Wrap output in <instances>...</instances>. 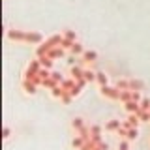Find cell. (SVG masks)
<instances>
[{"mask_svg":"<svg viewBox=\"0 0 150 150\" xmlns=\"http://www.w3.org/2000/svg\"><path fill=\"white\" fill-rule=\"evenodd\" d=\"M139 124H141V118H139L137 112H131L128 116V120L122 122V126H126V128H139Z\"/></svg>","mask_w":150,"mask_h":150,"instance_id":"cell-6","label":"cell"},{"mask_svg":"<svg viewBox=\"0 0 150 150\" xmlns=\"http://www.w3.org/2000/svg\"><path fill=\"white\" fill-rule=\"evenodd\" d=\"M100 94L105 98H109V100H120V90L116 86H109V84H103V86H100Z\"/></svg>","mask_w":150,"mask_h":150,"instance_id":"cell-1","label":"cell"},{"mask_svg":"<svg viewBox=\"0 0 150 150\" xmlns=\"http://www.w3.org/2000/svg\"><path fill=\"white\" fill-rule=\"evenodd\" d=\"M96 81L100 86H103V84H109V77L105 75V71H96Z\"/></svg>","mask_w":150,"mask_h":150,"instance_id":"cell-17","label":"cell"},{"mask_svg":"<svg viewBox=\"0 0 150 150\" xmlns=\"http://www.w3.org/2000/svg\"><path fill=\"white\" fill-rule=\"evenodd\" d=\"M68 62H69V64H71V66H75V54H73V56H71V58H69V60H68Z\"/></svg>","mask_w":150,"mask_h":150,"instance_id":"cell-44","label":"cell"},{"mask_svg":"<svg viewBox=\"0 0 150 150\" xmlns=\"http://www.w3.org/2000/svg\"><path fill=\"white\" fill-rule=\"evenodd\" d=\"M131 100H133V101H141V100H143L141 90H131Z\"/></svg>","mask_w":150,"mask_h":150,"instance_id":"cell-36","label":"cell"},{"mask_svg":"<svg viewBox=\"0 0 150 150\" xmlns=\"http://www.w3.org/2000/svg\"><path fill=\"white\" fill-rule=\"evenodd\" d=\"M83 77L86 79L88 83H92V81H96V71H92V69H84V73H83Z\"/></svg>","mask_w":150,"mask_h":150,"instance_id":"cell-27","label":"cell"},{"mask_svg":"<svg viewBox=\"0 0 150 150\" xmlns=\"http://www.w3.org/2000/svg\"><path fill=\"white\" fill-rule=\"evenodd\" d=\"M137 115H139L141 122H150V111H143V109H141Z\"/></svg>","mask_w":150,"mask_h":150,"instance_id":"cell-28","label":"cell"},{"mask_svg":"<svg viewBox=\"0 0 150 150\" xmlns=\"http://www.w3.org/2000/svg\"><path fill=\"white\" fill-rule=\"evenodd\" d=\"M137 137H139V129L137 128H128V137H126V139H128V141H135Z\"/></svg>","mask_w":150,"mask_h":150,"instance_id":"cell-25","label":"cell"},{"mask_svg":"<svg viewBox=\"0 0 150 150\" xmlns=\"http://www.w3.org/2000/svg\"><path fill=\"white\" fill-rule=\"evenodd\" d=\"M98 146H100V148H103V150H109V144H107L105 141H101V143L98 144Z\"/></svg>","mask_w":150,"mask_h":150,"instance_id":"cell-43","label":"cell"},{"mask_svg":"<svg viewBox=\"0 0 150 150\" xmlns=\"http://www.w3.org/2000/svg\"><path fill=\"white\" fill-rule=\"evenodd\" d=\"M144 83L141 79H129V90H143Z\"/></svg>","mask_w":150,"mask_h":150,"instance_id":"cell-14","label":"cell"},{"mask_svg":"<svg viewBox=\"0 0 150 150\" xmlns=\"http://www.w3.org/2000/svg\"><path fill=\"white\" fill-rule=\"evenodd\" d=\"M25 43H32V45H40L43 43V36L40 32H26V41Z\"/></svg>","mask_w":150,"mask_h":150,"instance_id":"cell-5","label":"cell"},{"mask_svg":"<svg viewBox=\"0 0 150 150\" xmlns=\"http://www.w3.org/2000/svg\"><path fill=\"white\" fill-rule=\"evenodd\" d=\"M66 54V49L62 45H54V47H51L49 49V53H47V56L49 58H53V60H56V58H62V56Z\"/></svg>","mask_w":150,"mask_h":150,"instance_id":"cell-4","label":"cell"},{"mask_svg":"<svg viewBox=\"0 0 150 150\" xmlns=\"http://www.w3.org/2000/svg\"><path fill=\"white\" fill-rule=\"evenodd\" d=\"M60 101H62L64 105H71V101H73V96H71V94H69V92H66L64 96L60 98Z\"/></svg>","mask_w":150,"mask_h":150,"instance_id":"cell-29","label":"cell"},{"mask_svg":"<svg viewBox=\"0 0 150 150\" xmlns=\"http://www.w3.org/2000/svg\"><path fill=\"white\" fill-rule=\"evenodd\" d=\"M118 150H129V146H128V139H122L120 143H118Z\"/></svg>","mask_w":150,"mask_h":150,"instance_id":"cell-38","label":"cell"},{"mask_svg":"<svg viewBox=\"0 0 150 150\" xmlns=\"http://www.w3.org/2000/svg\"><path fill=\"white\" fill-rule=\"evenodd\" d=\"M38 75H40V77H41V79L45 81V79H49V77H51V69H47V68H41V69H40V73H38Z\"/></svg>","mask_w":150,"mask_h":150,"instance_id":"cell-34","label":"cell"},{"mask_svg":"<svg viewBox=\"0 0 150 150\" xmlns=\"http://www.w3.org/2000/svg\"><path fill=\"white\" fill-rule=\"evenodd\" d=\"M116 133H118L122 139H126V137H128V128H126V126H120V129L116 131Z\"/></svg>","mask_w":150,"mask_h":150,"instance_id":"cell-37","label":"cell"},{"mask_svg":"<svg viewBox=\"0 0 150 150\" xmlns=\"http://www.w3.org/2000/svg\"><path fill=\"white\" fill-rule=\"evenodd\" d=\"M120 126H122V122H120V120L112 118V120H109V122L105 124V129H107V131H118V129H120Z\"/></svg>","mask_w":150,"mask_h":150,"instance_id":"cell-12","label":"cell"},{"mask_svg":"<svg viewBox=\"0 0 150 150\" xmlns=\"http://www.w3.org/2000/svg\"><path fill=\"white\" fill-rule=\"evenodd\" d=\"M43 68L40 62V58H36V60H30V64H28V68H26V71H25V79H32L34 75L40 73V69Z\"/></svg>","mask_w":150,"mask_h":150,"instance_id":"cell-2","label":"cell"},{"mask_svg":"<svg viewBox=\"0 0 150 150\" xmlns=\"http://www.w3.org/2000/svg\"><path fill=\"white\" fill-rule=\"evenodd\" d=\"M139 105H141L143 111H150V98H143V100L139 101Z\"/></svg>","mask_w":150,"mask_h":150,"instance_id":"cell-30","label":"cell"},{"mask_svg":"<svg viewBox=\"0 0 150 150\" xmlns=\"http://www.w3.org/2000/svg\"><path fill=\"white\" fill-rule=\"evenodd\" d=\"M94 150H103V148H100V146H96V148H94Z\"/></svg>","mask_w":150,"mask_h":150,"instance_id":"cell-45","label":"cell"},{"mask_svg":"<svg viewBox=\"0 0 150 150\" xmlns=\"http://www.w3.org/2000/svg\"><path fill=\"white\" fill-rule=\"evenodd\" d=\"M40 62H41V66H43V68H47V69H53V62H54V60H53V58H49L47 54L40 56Z\"/></svg>","mask_w":150,"mask_h":150,"instance_id":"cell-20","label":"cell"},{"mask_svg":"<svg viewBox=\"0 0 150 150\" xmlns=\"http://www.w3.org/2000/svg\"><path fill=\"white\" fill-rule=\"evenodd\" d=\"M64 36L68 38V40H71V41H77V32L75 30H64Z\"/></svg>","mask_w":150,"mask_h":150,"instance_id":"cell-31","label":"cell"},{"mask_svg":"<svg viewBox=\"0 0 150 150\" xmlns=\"http://www.w3.org/2000/svg\"><path fill=\"white\" fill-rule=\"evenodd\" d=\"M8 40L11 41H26V32L25 30H15V28H11V30L6 32Z\"/></svg>","mask_w":150,"mask_h":150,"instance_id":"cell-3","label":"cell"},{"mask_svg":"<svg viewBox=\"0 0 150 150\" xmlns=\"http://www.w3.org/2000/svg\"><path fill=\"white\" fill-rule=\"evenodd\" d=\"M122 103H126V101H131V90H120V100Z\"/></svg>","mask_w":150,"mask_h":150,"instance_id":"cell-26","label":"cell"},{"mask_svg":"<svg viewBox=\"0 0 150 150\" xmlns=\"http://www.w3.org/2000/svg\"><path fill=\"white\" fill-rule=\"evenodd\" d=\"M96 146H98V144H96V143H94V141L90 139V141H86V143H84L83 146H81V150H94Z\"/></svg>","mask_w":150,"mask_h":150,"instance_id":"cell-32","label":"cell"},{"mask_svg":"<svg viewBox=\"0 0 150 150\" xmlns=\"http://www.w3.org/2000/svg\"><path fill=\"white\" fill-rule=\"evenodd\" d=\"M30 81H32V83H34V84H38V86H40V84H43V79H41V77H40V75H34V77H32V79H30Z\"/></svg>","mask_w":150,"mask_h":150,"instance_id":"cell-40","label":"cell"},{"mask_svg":"<svg viewBox=\"0 0 150 150\" xmlns=\"http://www.w3.org/2000/svg\"><path fill=\"white\" fill-rule=\"evenodd\" d=\"M81 56H83V62H86V64H92V62L98 60V53H96V51H84Z\"/></svg>","mask_w":150,"mask_h":150,"instance_id":"cell-11","label":"cell"},{"mask_svg":"<svg viewBox=\"0 0 150 150\" xmlns=\"http://www.w3.org/2000/svg\"><path fill=\"white\" fill-rule=\"evenodd\" d=\"M69 51H71V54L79 56V54H83V53H84V51H86V49H84V47H83L81 43H79V41H75V43H73V47H71V49H69Z\"/></svg>","mask_w":150,"mask_h":150,"instance_id":"cell-21","label":"cell"},{"mask_svg":"<svg viewBox=\"0 0 150 150\" xmlns=\"http://www.w3.org/2000/svg\"><path fill=\"white\" fill-rule=\"evenodd\" d=\"M9 135H11V129H9L8 126H6V128H4V135H2V137H4V139H8Z\"/></svg>","mask_w":150,"mask_h":150,"instance_id":"cell-42","label":"cell"},{"mask_svg":"<svg viewBox=\"0 0 150 150\" xmlns=\"http://www.w3.org/2000/svg\"><path fill=\"white\" fill-rule=\"evenodd\" d=\"M51 47H53V45H51L49 41L45 40L43 43H40V45H38V49H36V56H38V58H40V56L47 54V53H49V49H51Z\"/></svg>","mask_w":150,"mask_h":150,"instance_id":"cell-9","label":"cell"},{"mask_svg":"<svg viewBox=\"0 0 150 150\" xmlns=\"http://www.w3.org/2000/svg\"><path fill=\"white\" fill-rule=\"evenodd\" d=\"M86 79H84V77H81V79H77V84H79V86H81V88H84V86H86Z\"/></svg>","mask_w":150,"mask_h":150,"instance_id":"cell-41","label":"cell"},{"mask_svg":"<svg viewBox=\"0 0 150 150\" xmlns=\"http://www.w3.org/2000/svg\"><path fill=\"white\" fill-rule=\"evenodd\" d=\"M58 84H60V83H56L53 77H49V79H45V81H43V84H41V86H45V88H49V90H53V88L58 86Z\"/></svg>","mask_w":150,"mask_h":150,"instance_id":"cell-24","label":"cell"},{"mask_svg":"<svg viewBox=\"0 0 150 150\" xmlns=\"http://www.w3.org/2000/svg\"><path fill=\"white\" fill-rule=\"evenodd\" d=\"M90 133H92V141L96 144L101 143V126L100 124H92L90 126Z\"/></svg>","mask_w":150,"mask_h":150,"instance_id":"cell-7","label":"cell"},{"mask_svg":"<svg viewBox=\"0 0 150 150\" xmlns=\"http://www.w3.org/2000/svg\"><path fill=\"white\" fill-rule=\"evenodd\" d=\"M124 109L128 111V115H131V112H139L141 111V105H139V101H126L124 103Z\"/></svg>","mask_w":150,"mask_h":150,"instance_id":"cell-10","label":"cell"},{"mask_svg":"<svg viewBox=\"0 0 150 150\" xmlns=\"http://www.w3.org/2000/svg\"><path fill=\"white\" fill-rule=\"evenodd\" d=\"M71 77L75 79V81H77V79H81L83 77V73H84V68H81V66H71Z\"/></svg>","mask_w":150,"mask_h":150,"instance_id":"cell-15","label":"cell"},{"mask_svg":"<svg viewBox=\"0 0 150 150\" xmlns=\"http://www.w3.org/2000/svg\"><path fill=\"white\" fill-rule=\"evenodd\" d=\"M81 90H83V88H81V86H79V84H77V86H75V88H71V90H69V94H71L73 98H77L79 94H81Z\"/></svg>","mask_w":150,"mask_h":150,"instance_id":"cell-39","label":"cell"},{"mask_svg":"<svg viewBox=\"0 0 150 150\" xmlns=\"http://www.w3.org/2000/svg\"><path fill=\"white\" fill-rule=\"evenodd\" d=\"M118 90H129V79H118L115 84Z\"/></svg>","mask_w":150,"mask_h":150,"instance_id":"cell-22","label":"cell"},{"mask_svg":"<svg viewBox=\"0 0 150 150\" xmlns=\"http://www.w3.org/2000/svg\"><path fill=\"white\" fill-rule=\"evenodd\" d=\"M60 84H62V88H64V90H68V92H69L71 88L77 86V81H75L73 77H69V79H64V81L60 83Z\"/></svg>","mask_w":150,"mask_h":150,"instance_id":"cell-13","label":"cell"},{"mask_svg":"<svg viewBox=\"0 0 150 150\" xmlns=\"http://www.w3.org/2000/svg\"><path fill=\"white\" fill-rule=\"evenodd\" d=\"M36 88H38V84H34L30 79H25V81H23V90H25V94H30V96H34V94L38 92Z\"/></svg>","mask_w":150,"mask_h":150,"instance_id":"cell-8","label":"cell"},{"mask_svg":"<svg viewBox=\"0 0 150 150\" xmlns=\"http://www.w3.org/2000/svg\"><path fill=\"white\" fill-rule=\"evenodd\" d=\"M84 143H86V141H84V139H83V137H81V135H79V133L75 135L73 139H71V146H73L75 150H81V146H83Z\"/></svg>","mask_w":150,"mask_h":150,"instance_id":"cell-16","label":"cell"},{"mask_svg":"<svg viewBox=\"0 0 150 150\" xmlns=\"http://www.w3.org/2000/svg\"><path fill=\"white\" fill-rule=\"evenodd\" d=\"M62 38H64V34H62V36H60V34H53L47 41H49V43L54 47V45H60V43H62Z\"/></svg>","mask_w":150,"mask_h":150,"instance_id":"cell-23","label":"cell"},{"mask_svg":"<svg viewBox=\"0 0 150 150\" xmlns=\"http://www.w3.org/2000/svg\"><path fill=\"white\" fill-rule=\"evenodd\" d=\"M71 128L75 129V133H77L79 129H83V128H84V122H83L81 116H75V118L71 120Z\"/></svg>","mask_w":150,"mask_h":150,"instance_id":"cell-19","label":"cell"},{"mask_svg":"<svg viewBox=\"0 0 150 150\" xmlns=\"http://www.w3.org/2000/svg\"><path fill=\"white\" fill-rule=\"evenodd\" d=\"M66 92H68V90H64V88H62V84H58V86H54L53 90H51V96L56 98V100H60V98H62Z\"/></svg>","mask_w":150,"mask_h":150,"instance_id":"cell-18","label":"cell"},{"mask_svg":"<svg viewBox=\"0 0 150 150\" xmlns=\"http://www.w3.org/2000/svg\"><path fill=\"white\" fill-rule=\"evenodd\" d=\"M51 77H53L56 83H62V81H64V77L60 75V71H53V69H51Z\"/></svg>","mask_w":150,"mask_h":150,"instance_id":"cell-35","label":"cell"},{"mask_svg":"<svg viewBox=\"0 0 150 150\" xmlns=\"http://www.w3.org/2000/svg\"><path fill=\"white\" fill-rule=\"evenodd\" d=\"M73 43H75V41H71V40H68V38H62V43H60V45H62L64 47V49H71V47H73Z\"/></svg>","mask_w":150,"mask_h":150,"instance_id":"cell-33","label":"cell"}]
</instances>
